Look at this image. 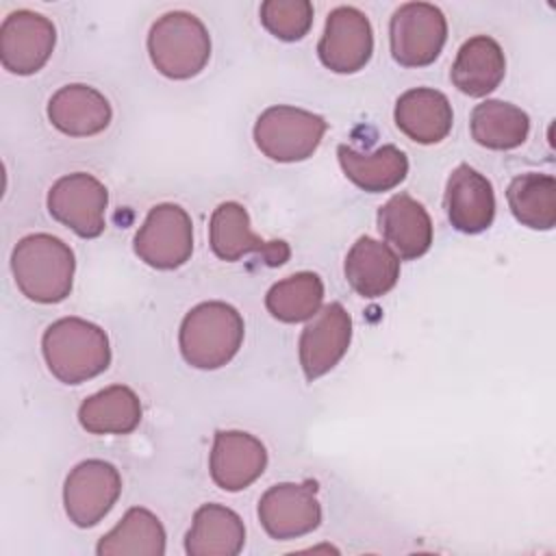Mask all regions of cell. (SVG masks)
I'll return each instance as SVG.
<instances>
[{"label":"cell","instance_id":"6da1fadb","mask_svg":"<svg viewBox=\"0 0 556 556\" xmlns=\"http://www.w3.org/2000/svg\"><path fill=\"white\" fill-rule=\"evenodd\" d=\"M11 269L17 289L33 302H63L74 282L72 248L48 232H35L17 241L11 254Z\"/></svg>","mask_w":556,"mask_h":556},{"label":"cell","instance_id":"7a4b0ae2","mask_svg":"<svg viewBox=\"0 0 556 556\" xmlns=\"http://www.w3.org/2000/svg\"><path fill=\"white\" fill-rule=\"evenodd\" d=\"M41 350L52 376L65 384L96 378L111 363L106 332L80 317L52 321L41 337Z\"/></svg>","mask_w":556,"mask_h":556},{"label":"cell","instance_id":"3957f363","mask_svg":"<svg viewBox=\"0 0 556 556\" xmlns=\"http://www.w3.org/2000/svg\"><path fill=\"white\" fill-rule=\"evenodd\" d=\"M243 332V317L235 306L219 300L202 302L180 324V354L195 369H219L239 352Z\"/></svg>","mask_w":556,"mask_h":556},{"label":"cell","instance_id":"277c9868","mask_svg":"<svg viewBox=\"0 0 556 556\" xmlns=\"http://www.w3.org/2000/svg\"><path fill=\"white\" fill-rule=\"evenodd\" d=\"M152 65L172 80L198 76L211 59V37L200 17L187 11L161 15L148 35Z\"/></svg>","mask_w":556,"mask_h":556},{"label":"cell","instance_id":"5b68a950","mask_svg":"<svg viewBox=\"0 0 556 556\" xmlns=\"http://www.w3.org/2000/svg\"><path fill=\"white\" fill-rule=\"evenodd\" d=\"M328 124L321 115L276 104L265 109L254 124V143L271 161L295 163L313 156Z\"/></svg>","mask_w":556,"mask_h":556},{"label":"cell","instance_id":"8992f818","mask_svg":"<svg viewBox=\"0 0 556 556\" xmlns=\"http://www.w3.org/2000/svg\"><path fill=\"white\" fill-rule=\"evenodd\" d=\"M445 39L447 20L434 4L406 2L391 17V56L404 67H426L434 63Z\"/></svg>","mask_w":556,"mask_h":556},{"label":"cell","instance_id":"52a82bcc","mask_svg":"<svg viewBox=\"0 0 556 556\" xmlns=\"http://www.w3.org/2000/svg\"><path fill=\"white\" fill-rule=\"evenodd\" d=\"M135 254L154 269H176L191 258L193 224L189 213L172 202L156 204L135 235Z\"/></svg>","mask_w":556,"mask_h":556},{"label":"cell","instance_id":"ba28073f","mask_svg":"<svg viewBox=\"0 0 556 556\" xmlns=\"http://www.w3.org/2000/svg\"><path fill=\"white\" fill-rule=\"evenodd\" d=\"M119 493L122 476L115 465L100 458L83 460L65 478V513L78 528H91L111 513Z\"/></svg>","mask_w":556,"mask_h":556},{"label":"cell","instance_id":"9c48e42d","mask_svg":"<svg viewBox=\"0 0 556 556\" xmlns=\"http://www.w3.org/2000/svg\"><path fill=\"white\" fill-rule=\"evenodd\" d=\"M106 187L85 172L59 178L48 191L50 215L83 239L102 235L106 226Z\"/></svg>","mask_w":556,"mask_h":556},{"label":"cell","instance_id":"30bf717a","mask_svg":"<svg viewBox=\"0 0 556 556\" xmlns=\"http://www.w3.org/2000/svg\"><path fill=\"white\" fill-rule=\"evenodd\" d=\"M258 519L271 539L289 541L319 528L321 506L317 482H280L269 486L258 500Z\"/></svg>","mask_w":556,"mask_h":556},{"label":"cell","instance_id":"8fae6325","mask_svg":"<svg viewBox=\"0 0 556 556\" xmlns=\"http://www.w3.org/2000/svg\"><path fill=\"white\" fill-rule=\"evenodd\" d=\"M56 43L54 24L35 11L20 9L4 17L0 26V61L17 76L39 72Z\"/></svg>","mask_w":556,"mask_h":556},{"label":"cell","instance_id":"7c38bea8","mask_svg":"<svg viewBox=\"0 0 556 556\" xmlns=\"http://www.w3.org/2000/svg\"><path fill=\"white\" fill-rule=\"evenodd\" d=\"M374 52V30L356 7H337L326 20L317 43L319 61L334 74H354L363 70Z\"/></svg>","mask_w":556,"mask_h":556},{"label":"cell","instance_id":"4fadbf2b","mask_svg":"<svg viewBox=\"0 0 556 556\" xmlns=\"http://www.w3.org/2000/svg\"><path fill=\"white\" fill-rule=\"evenodd\" d=\"M208 232L215 256L228 263L245 254H258L269 267H280L291 256L287 241H265L252 232L250 215L239 202H222L211 215Z\"/></svg>","mask_w":556,"mask_h":556},{"label":"cell","instance_id":"5bb4252c","mask_svg":"<svg viewBox=\"0 0 556 556\" xmlns=\"http://www.w3.org/2000/svg\"><path fill=\"white\" fill-rule=\"evenodd\" d=\"M352 341V317L339 302L317 311L300 334V365L308 382L328 374L348 352Z\"/></svg>","mask_w":556,"mask_h":556},{"label":"cell","instance_id":"9a60e30c","mask_svg":"<svg viewBox=\"0 0 556 556\" xmlns=\"http://www.w3.org/2000/svg\"><path fill=\"white\" fill-rule=\"evenodd\" d=\"M267 467L265 445L241 430H219L213 439L208 469L213 482L224 491L250 486Z\"/></svg>","mask_w":556,"mask_h":556},{"label":"cell","instance_id":"2e32d148","mask_svg":"<svg viewBox=\"0 0 556 556\" xmlns=\"http://www.w3.org/2000/svg\"><path fill=\"white\" fill-rule=\"evenodd\" d=\"M445 211L450 224L465 235H478L493 224L495 193L491 180L467 163L458 165L445 187Z\"/></svg>","mask_w":556,"mask_h":556},{"label":"cell","instance_id":"e0dca14e","mask_svg":"<svg viewBox=\"0 0 556 556\" xmlns=\"http://www.w3.org/2000/svg\"><path fill=\"white\" fill-rule=\"evenodd\" d=\"M378 228L404 261L424 256L432 245V219L424 204L408 193H395L378 208Z\"/></svg>","mask_w":556,"mask_h":556},{"label":"cell","instance_id":"ac0fdd59","mask_svg":"<svg viewBox=\"0 0 556 556\" xmlns=\"http://www.w3.org/2000/svg\"><path fill=\"white\" fill-rule=\"evenodd\" d=\"M109 100L93 87L74 83L52 93L48 119L56 130L70 137H91L102 132L111 122Z\"/></svg>","mask_w":556,"mask_h":556},{"label":"cell","instance_id":"d6986e66","mask_svg":"<svg viewBox=\"0 0 556 556\" xmlns=\"http://www.w3.org/2000/svg\"><path fill=\"white\" fill-rule=\"evenodd\" d=\"M395 126L413 141L430 146L443 141L454 122L450 100L430 87L404 91L395 102Z\"/></svg>","mask_w":556,"mask_h":556},{"label":"cell","instance_id":"ffe728a7","mask_svg":"<svg viewBox=\"0 0 556 556\" xmlns=\"http://www.w3.org/2000/svg\"><path fill=\"white\" fill-rule=\"evenodd\" d=\"M504 74L506 59L500 43L489 35H476L458 48L450 78L465 96L482 98L500 87Z\"/></svg>","mask_w":556,"mask_h":556},{"label":"cell","instance_id":"44dd1931","mask_svg":"<svg viewBox=\"0 0 556 556\" xmlns=\"http://www.w3.org/2000/svg\"><path fill=\"white\" fill-rule=\"evenodd\" d=\"M343 269L350 287L358 295L376 300L395 287L400 278V256L387 243L365 235L350 248Z\"/></svg>","mask_w":556,"mask_h":556},{"label":"cell","instance_id":"7402d4cb","mask_svg":"<svg viewBox=\"0 0 556 556\" xmlns=\"http://www.w3.org/2000/svg\"><path fill=\"white\" fill-rule=\"evenodd\" d=\"M243 545L245 526L241 517L222 504L200 506L185 536L189 556H237Z\"/></svg>","mask_w":556,"mask_h":556},{"label":"cell","instance_id":"603a6c76","mask_svg":"<svg viewBox=\"0 0 556 556\" xmlns=\"http://www.w3.org/2000/svg\"><path fill=\"white\" fill-rule=\"evenodd\" d=\"M343 174L367 193H382L397 187L408 174V159L395 146H382L374 152H358L341 143L337 148Z\"/></svg>","mask_w":556,"mask_h":556},{"label":"cell","instance_id":"cb8c5ba5","mask_svg":"<svg viewBox=\"0 0 556 556\" xmlns=\"http://www.w3.org/2000/svg\"><path fill=\"white\" fill-rule=\"evenodd\" d=\"M78 421L91 434H128L141 421V402L132 389L113 384L80 404Z\"/></svg>","mask_w":556,"mask_h":556},{"label":"cell","instance_id":"d4e9b609","mask_svg":"<svg viewBox=\"0 0 556 556\" xmlns=\"http://www.w3.org/2000/svg\"><path fill=\"white\" fill-rule=\"evenodd\" d=\"M96 552L100 556H163L165 528L154 513L135 506L100 539Z\"/></svg>","mask_w":556,"mask_h":556},{"label":"cell","instance_id":"484cf974","mask_svg":"<svg viewBox=\"0 0 556 556\" xmlns=\"http://www.w3.org/2000/svg\"><path fill=\"white\" fill-rule=\"evenodd\" d=\"M471 137L489 150L519 148L530 132V117L523 109L504 100H484L471 111Z\"/></svg>","mask_w":556,"mask_h":556},{"label":"cell","instance_id":"4316f807","mask_svg":"<svg viewBox=\"0 0 556 556\" xmlns=\"http://www.w3.org/2000/svg\"><path fill=\"white\" fill-rule=\"evenodd\" d=\"M515 219L532 230H552L556 224V180L549 174L515 176L506 191Z\"/></svg>","mask_w":556,"mask_h":556},{"label":"cell","instance_id":"83f0119b","mask_svg":"<svg viewBox=\"0 0 556 556\" xmlns=\"http://www.w3.org/2000/svg\"><path fill=\"white\" fill-rule=\"evenodd\" d=\"M324 302V282L313 271H298L271 285L265 295L269 315L285 324L308 321L317 315Z\"/></svg>","mask_w":556,"mask_h":556},{"label":"cell","instance_id":"f1b7e54d","mask_svg":"<svg viewBox=\"0 0 556 556\" xmlns=\"http://www.w3.org/2000/svg\"><path fill=\"white\" fill-rule=\"evenodd\" d=\"M261 24L282 41H300L313 26V4L308 0H265Z\"/></svg>","mask_w":556,"mask_h":556}]
</instances>
